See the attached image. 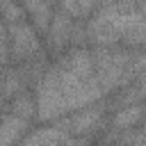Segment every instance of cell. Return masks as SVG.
I'll return each mask as SVG.
<instances>
[{
    "label": "cell",
    "mask_w": 146,
    "mask_h": 146,
    "mask_svg": "<svg viewBox=\"0 0 146 146\" xmlns=\"http://www.w3.org/2000/svg\"><path fill=\"white\" fill-rule=\"evenodd\" d=\"M14 41H16V52H18V55H25V52H30V50L36 48L34 32H32L27 25H23L21 21H18V27L14 30Z\"/></svg>",
    "instance_id": "cell-1"
},
{
    "label": "cell",
    "mask_w": 146,
    "mask_h": 146,
    "mask_svg": "<svg viewBox=\"0 0 146 146\" xmlns=\"http://www.w3.org/2000/svg\"><path fill=\"white\" fill-rule=\"evenodd\" d=\"M23 9H27V11H32L34 14V21H36V25L41 27V30H46L48 27V18H50V11H52V5H41V2H32V5H25Z\"/></svg>",
    "instance_id": "cell-2"
},
{
    "label": "cell",
    "mask_w": 146,
    "mask_h": 146,
    "mask_svg": "<svg viewBox=\"0 0 146 146\" xmlns=\"http://www.w3.org/2000/svg\"><path fill=\"white\" fill-rule=\"evenodd\" d=\"M137 116H139V107H132L130 112H121V114H119V119H116V125H125V123H132Z\"/></svg>",
    "instance_id": "cell-3"
}]
</instances>
